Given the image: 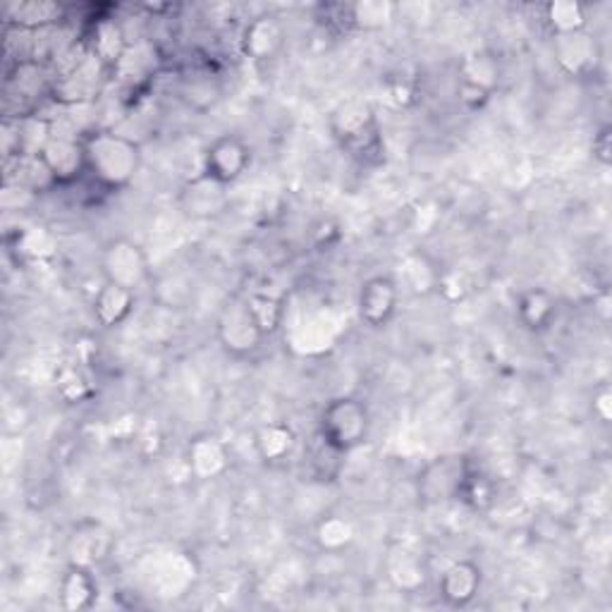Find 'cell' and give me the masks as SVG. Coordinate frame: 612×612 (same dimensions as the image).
<instances>
[{
	"mask_svg": "<svg viewBox=\"0 0 612 612\" xmlns=\"http://www.w3.org/2000/svg\"><path fill=\"white\" fill-rule=\"evenodd\" d=\"M355 527L343 514H326L314 529L316 545L326 553H343L351 543H355Z\"/></svg>",
	"mask_w": 612,
	"mask_h": 612,
	"instance_id": "obj_21",
	"label": "cell"
},
{
	"mask_svg": "<svg viewBox=\"0 0 612 612\" xmlns=\"http://www.w3.org/2000/svg\"><path fill=\"white\" fill-rule=\"evenodd\" d=\"M395 6L382 3V0H364V3L351 6V22L359 29H378L392 20Z\"/></svg>",
	"mask_w": 612,
	"mask_h": 612,
	"instance_id": "obj_26",
	"label": "cell"
},
{
	"mask_svg": "<svg viewBox=\"0 0 612 612\" xmlns=\"http://www.w3.org/2000/svg\"><path fill=\"white\" fill-rule=\"evenodd\" d=\"M216 335L227 355H233L237 359L252 357L266 340V335L258 328L247 299H235L223 306L216 324Z\"/></svg>",
	"mask_w": 612,
	"mask_h": 612,
	"instance_id": "obj_4",
	"label": "cell"
},
{
	"mask_svg": "<svg viewBox=\"0 0 612 612\" xmlns=\"http://www.w3.org/2000/svg\"><path fill=\"white\" fill-rule=\"evenodd\" d=\"M134 304H136V293H132V289L122 287V285L103 280L99 293L94 295L96 324L103 328L122 326L132 316Z\"/></svg>",
	"mask_w": 612,
	"mask_h": 612,
	"instance_id": "obj_16",
	"label": "cell"
},
{
	"mask_svg": "<svg viewBox=\"0 0 612 612\" xmlns=\"http://www.w3.org/2000/svg\"><path fill=\"white\" fill-rule=\"evenodd\" d=\"M187 465L198 481H216L230 469V452L216 436H196L187 446Z\"/></svg>",
	"mask_w": 612,
	"mask_h": 612,
	"instance_id": "obj_13",
	"label": "cell"
},
{
	"mask_svg": "<svg viewBox=\"0 0 612 612\" xmlns=\"http://www.w3.org/2000/svg\"><path fill=\"white\" fill-rule=\"evenodd\" d=\"M545 24L553 37L586 32V8L577 0H553L545 6Z\"/></svg>",
	"mask_w": 612,
	"mask_h": 612,
	"instance_id": "obj_20",
	"label": "cell"
},
{
	"mask_svg": "<svg viewBox=\"0 0 612 612\" xmlns=\"http://www.w3.org/2000/svg\"><path fill=\"white\" fill-rule=\"evenodd\" d=\"M593 417L601 424H610L612 419V392L608 386H601L593 392Z\"/></svg>",
	"mask_w": 612,
	"mask_h": 612,
	"instance_id": "obj_30",
	"label": "cell"
},
{
	"mask_svg": "<svg viewBox=\"0 0 612 612\" xmlns=\"http://www.w3.org/2000/svg\"><path fill=\"white\" fill-rule=\"evenodd\" d=\"M514 314L519 326L529 333H543L558 318V299L545 287H527L517 297Z\"/></svg>",
	"mask_w": 612,
	"mask_h": 612,
	"instance_id": "obj_15",
	"label": "cell"
},
{
	"mask_svg": "<svg viewBox=\"0 0 612 612\" xmlns=\"http://www.w3.org/2000/svg\"><path fill=\"white\" fill-rule=\"evenodd\" d=\"M553 55L562 72L584 76L599 63V45H595L589 32L562 34L553 37Z\"/></svg>",
	"mask_w": 612,
	"mask_h": 612,
	"instance_id": "obj_12",
	"label": "cell"
},
{
	"mask_svg": "<svg viewBox=\"0 0 612 612\" xmlns=\"http://www.w3.org/2000/svg\"><path fill=\"white\" fill-rule=\"evenodd\" d=\"M252 159V146L239 134H221L204 151V175L230 187L247 175Z\"/></svg>",
	"mask_w": 612,
	"mask_h": 612,
	"instance_id": "obj_5",
	"label": "cell"
},
{
	"mask_svg": "<svg viewBox=\"0 0 612 612\" xmlns=\"http://www.w3.org/2000/svg\"><path fill=\"white\" fill-rule=\"evenodd\" d=\"M498 76H500V68H498V60L491 53L477 51L467 55L462 65V84L477 86L493 96V91L498 86Z\"/></svg>",
	"mask_w": 612,
	"mask_h": 612,
	"instance_id": "obj_23",
	"label": "cell"
},
{
	"mask_svg": "<svg viewBox=\"0 0 612 612\" xmlns=\"http://www.w3.org/2000/svg\"><path fill=\"white\" fill-rule=\"evenodd\" d=\"M122 49H125V41H122L120 27H115L111 22H103L96 32V51L105 60H118L122 55Z\"/></svg>",
	"mask_w": 612,
	"mask_h": 612,
	"instance_id": "obj_28",
	"label": "cell"
},
{
	"mask_svg": "<svg viewBox=\"0 0 612 612\" xmlns=\"http://www.w3.org/2000/svg\"><path fill=\"white\" fill-rule=\"evenodd\" d=\"M84 144L86 173L103 190H125L142 167V151L134 140L115 132H96Z\"/></svg>",
	"mask_w": 612,
	"mask_h": 612,
	"instance_id": "obj_1",
	"label": "cell"
},
{
	"mask_svg": "<svg viewBox=\"0 0 612 612\" xmlns=\"http://www.w3.org/2000/svg\"><path fill=\"white\" fill-rule=\"evenodd\" d=\"M400 309V285L392 275H371L357 293V314L369 328H386Z\"/></svg>",
	"mask_w": 612,
	"mask_h": 612,
	"instance_id": "obj_7",
	"label": "cell"
},
{
	"mask_svg": "<svg viewBox=\"0 0 612 612\" xmlns=\"http://www.w3.org/2000/svg\"><path fill=\"white\" fill-rule=\"evenodd\" d=\"M455 500L465 502L467 508H471L473 512L491 510V504L496 502V483L491 477H488V473L469 467Z\"/></svg>",
	"mask_w": 612,
	"mask_h": 612,
	"instance_id": "obj_22",
	"label": "cell"
},
{
	"mask_svg": "<svg viewBox=\"0 0 612 612\" xmlns=\"http://www.w3.org/2000/svg\"><path fill=\"white\" fill-rule=\"evenodd\" d=\"M333 140L359 165H378L386 153L376 111L366 101H345L330 113Z\"/></svg>",
	"mask_w": 612,
	"mask_h": 612,
	"instance_id": "obj_2",
	"label": "cell"
},
{
	"mask_svg": "<svg viewBox=\"0 0 612 612\" xmlns=\"http://www.w3.org/2000/svg\"><path fill=\"white\" fill-rule=\"evenodd\" d=\"M101 541H105V536H99L96 533V527L91 529V533H74L72 536V543H70V550H72V562L76 564H86V568H91L94 564V560L99 562L105 553V545H101Z\"/></svg>",
	"mask_w": 612,
	"mask_h": 612,
	"instance_id": "obj_27",
	"label": "cell"
},
{
	"mask_svg": "<svg viewBox=\"0 0 612 612\" xmlns=\"http://www.w3.org/2000/svg\"><path fill=\"white\" fill-rule=\"evenodd\" d=\"M483 586V572L479 562L473 560H455L442 570L438 579V595L448 608L465 610L469 608Z\"/></svg>",
	"mask_w": 612,
	"mask_h": 612,
	"instance_id": "obj_9",
	"label": "cell"
},
{
	"mask_svg": "<svg viewBox=\"0 0 612 612\" xmlns=\"http://www.w3.org/2000/svg\"><path fill=\"white\" fill-rule=\"evenodd\" d=\"M58 249V239L51 235L49 227H27L18 235V252L29 258H45Z\"/></svg>",
	"mask_w": 612,
	"mask_h": 612,
	"instance_id": "obj_25",
	"label": "cell"
},
{
	"mask_svg": "<svg viewBox=\"0 0 612 612\" xmlns=\"http://www.w3.org/2000/svg\"><path fill=\"white\" fill-rule=\"evenodd\" d=\"M388 577L402 593H417L426 581V568L417 553L407 548H395L388 558Z\"/></svg>",
	"mask_w": 612,
	"mask_h": 612,
	"instance_id": "obj_19",
	"label": "cell"
},
{
	"mask_svg": "<svg viewBox=\"0 0 612 612\" xmlns=\"http://www.w3.org/2000/svg\"><path fill=\"white\" fill-rule=\"evenodd\" d=\"M43 165L49 167L53 177V185H68L74 182L82 173H86L84 161V144L63 140V136H51V142L39 153Z\"/></svg>",
	"mask_w": 612,
	"mask_h": 612,
	"instance_id": "obj_11",
	"label": "cell"
},
{
	"mask_svg": "<svg viewBox=\"0 0 612 612\" xmlns=\"http://www.w3.org/2000/svg\"><path fill=\"white\" fill-rule=\"evenodd\" d=\"M58 595H60V605L70 612H82L96 605L99 599V581L86 564H76L70 562V568L65 574L60 577L58 584Z\"/></svg>",
	"mask_w": 612,
	"mask_h": 612,
	"instance_id": "obj_14",
	"label": "cell"
},
{
	"mask_svg": "<svg viewBox=\"0 0 612 612\" xmlns=\"http://www.w3.org/2000/svg\"><path fill=\"white\" fill-rule=\"evenodd\" d=\"M297 446L295 428L285 421H268L254 434V450L266 465H278L293 455Z\"/></svg>",
	"mask_w": 612,
	"mask_h": 612,
	"instance_id": "obj_17",
	"label": "cell"
},
{
	"mask_svg": "<svg viewBox=\"0 0 612 612\" xmlns=\"http://www.w3.org/2000/svg\"><path fill=\"white\" fill-rule=\"evenodd\" d=\"M101 273L105 283H115L136 293L149 280V258L132 239H113L103 247Z\"/></svg>",
	"mask_w": 612,
	"mask_h": 612,
	"instance_id": "obj_6",
	"label": "cell"
},
{
	"mask_svg": "<svg viewBox=\"0 0 612 612\" xmlns=\"http://www.w3.org/2000/svg\"><path fill=\"white\" fill-rule=\"evenodd\" d=\"M371 436V415L357 397H335L330 400L318 419V440L326 442L330 450L347 455L361 448Z\"/></svg>",
	"mask_w": 612,
	"mask_h": 612,
	"instance_id": "obj_3",
	"label": "cell"
},
{
	"mask_svg": "<svg viewBox=\"0 0 612 612\" xmlns=\"http://www.w3.org/2000/svg\"><path fill=\"white\" fill-rule=\"evenodd\" d=\"M469 467V459H465L462 455L436 457L419 473V496L426 502L455 500Z\"/></svg>",
	"mask_w": 612,
	"mask_h": 612,
	"instance_id": "obj_8",
	"label": "cell"
},
{
	"mask_svg": "<svg viewBox=\"0 0 612 612\" xmlns=\"http://www.w3.org/2000/svg\"><path fill=\"white\" fill-rule=\"evenodd\" d=\"M223 190H225L223 185H218V182H213L202 173V177H196L192 185H187V190L182 192V206H185V211L194 218L216 216V213H221L225 206Z\"/></svg>",
	"mask_w": 612,
	"mask_h": 612,
	"instance_id": "obj_18",
	"label": "cell"
},
{
	"mask_svg": "<svg viewBox=\"0 0 612 612\" xmlns=\"http://www.w3.org/2000/svg\"><path fill=\"white\" fill-rule=\"evenodd\" d=\"M591 153L593 161H599L603 167L612 163V128L603 125L601 130H595L593 142H591Z\"/></svg>",
	"mask_w": 612,
	"mask_h": 612,
	"instance_id": "obj_29",
	"label": "cell"
},
{
	"mask_svg": "<svg viewBox=\"0 0 612 612\" xmlns=\"http://www.w3.org/2000/svg\"><path fill=\"white\" fill-rule=\"evenodd\" d=\"M285 39L287 37L283 24L271 18V14H262V18H256L244 27L239 45L242 53L254 60V63H271V60L283 53Z\"/></svg>",
	"mask_w": 612,
	"mask_h": 612,
	"instance_id": "obj_10",
	"label": "cell"
},
{
	"mask_svg": "<svg viewBox=\"0 0 612 612\" xmlns=\"http://www.w3.org/2000/svg\"><path fill=\"white\" fill-rule=\"evenodd\" d=\"M247 304L249 309L256 318L258 328L264 330L266 338H271V335L280 328L283 324V314H285V306L278 297L273 295H264V293H256L252 297H247Z\"/></svg>",
	"mask_w": 612,
	"mask_h": 612,
	"instance_id": "obj_24",
	"label": "cell"
}]
</instances>
